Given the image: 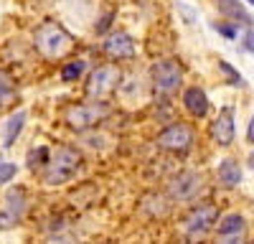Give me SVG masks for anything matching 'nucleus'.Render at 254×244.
Instances as JSON below:
<instances>
[{"label": "nucleus", "mask_w": 254, "mask_h": 244, "mask_svg": "<svg viewBox=\"0 0 254 244\" xmlns=\"http://www.w3.org/2000/svg\"><path fill=\"white\" fill-rule=\"evenodd\" d=\"M216 5L224 15H229L231 20H239V23H249L247 10L239 5V0H216Z\"/></svg>", "instance_id": "14"}, {"label": "nucleus", "mask_w": 254, "mask_h": 244, "mask_svg": "<svg viewBox=\"0 0 254 244\" xmlns=\"http://www.w3.org/2000/svg\"><path fill=\"white\" fill-rule=\"evenodd\" d=\"M214 221H216V209H214V206H198L193 214L188 216L186 229H188L190 237H198V234H203Z\"/></svg>", "instance_id": "9"}, {"label": "nucleus", "mask_w": 254, "mask_h": 244, "mask_svg": "<svg viewBox=\"0 0 254 244\" xmlns=\"http://www.w3.org/2000/svg\"><path fill=\"white\" fill-rule=\"evenodd\" d=\"M150 76H153L155 89H160V92H173V89L181 87V81H183V69L178 66V61L165 59V61H158V64H153Z\"/></svg>", "instance_id": "6"}, {"label": "nucleus", "mask_w": 254, "mask_h": 244, "mask_svg": "<svg viewBox=\"0 0 254 244\" xmlns=\"http://www.w3.org/2000/svg\"><path fill=\"white\" fill-rule=\"evenodd\" d=\"M244 234V219L239 214H229L221 224H219V239L221 242H239Z\"/></svg>", "instance_id": "11"}, {"label": "nucleus", "mask_w": 254, "mask_h": 244, "mask_svg": "<svg viewBox=\"0 0 254 244\" xmlns=\"http://www.w3.org/2000/svg\"><path fill=\"white\" fill-rule=\"evenodd\" d=\"M247 3H252V5H254V0H247Z\"/></svg>", "instance_id": "27"}, {"label": "nucleus", "mask_w": 254, "mask_h": 244, "mask_svg": "<svg viewBox=\"0 0 254 244\" xmlns=\"http://www.w3.org/2000/svg\"><path fill=\"white\" fill-rule=\"evenodd\" d=\"M15 176V166L13 163H0V183H8Z\"/></svg>", "instance_id": "20"}, {"label": "nucleus", "mask_w": 254, "mask_h": 244, "mask_svg": "<svg viewBox=\"0 0 254 244\" xmlns=\"http://www.w3.org/2000/svg\"><path fill=\"white\" fill-rule=\"evenodd\" d=\"M23 125H26V112L20 110V112H15V115L8 120V125H5V148H10L13 142H15V137L20 135Z\"/></svg>", "instance_id": "15"}, {"label": "nucleus", "mask_w": 254, "mask_h": 244, "mask_svg": "<svg viewBox=\"0 0 254 244\" xmlns=\"http://www.w3.org/2000/svg\"><path fill=\"white\" fill-rule=\"evenodd\" d=\"M214 28H216L219 33H224L226 38H237V31H234V28H231V26H224V23H216Z\"/></svg>", "instance_id": "23"}, {"label": "nucleus", "mask_w": 254, "mask_h": 244, "mask_svg": "<svg viewBox=\"0 0 254 244\" xmlns=\"http://www.w3.org/2000/svg\"><path fill=\"white\" fill-rule=\"evenodd\" d=\"M247 140L254 142V120H252V125H249V130H247Z\"/></svg>", "instance_id": "24"}, {"label": "nucleus", "mask_w": 254, "mask_h": 244, "mask_svg": "<svg viewBox=\"0 0 254 244\" xmlns=\"http://www.w3.org/2000/svg\"><path fill=\"white\" fill-rule=\"evenodd\" d=\"M203 188V178L196 171H183L168 181V196L173 201H193Z\"/></svg>", "instance_id": "4"}, {"label": "nucleus", "mask_w": 254, "mask_h": 244, "mask_svg": "<svg viewBox=\"0 0 254 244\" xmlns=\"http://www.w3.org/2000/svg\"><path fill=\"white\" fill-rule=\"evenodd\" d=\"M8 214H13L15 219H20V216H23V209H26V196H23V191H20V188H15V191H10L8 193Z\"/></svg>", "instance_id": "17"}, {"label": "nucleus", "mask_w": 254, "mask_h": 244, "mask_svg": "<svg viewBox=\"0 0 254 244\" xmlns=\"http://www.w3.org/2000/svg\"><path fill=\"white\" fill-rule=\"evenodd\" d=\"M183 105H186V110H188L190 115H196V117H203V115L208 112V99H206V92H203V89H198V87L186 89V94H183Z\"/></svg>", "instance_id": "12"}, {"label": "nucleus", "mask_w": 254, "mask_h": 244, "mask_svg": "<svg viewBox=\"0 0 254 244\" xmlns=\"http://www.w3.org/2000/svg\"><path fill=\"white\" fill-rule=\"evenodd\" d=\"M244 46L254 54V23H249V28H247V36H244Z\"/></svg>", "instance_id": "22"}, {"label": "nucleus", "mask_w": 254, "mask_h": 244, "mask_svg": "<svg viewBox=\"0 0 254 244\" xmlns=\"http://www.w3.org/2000/svg\"><path fill=\"white\" fill-rule=\"evenodd\" d=\"M0 163H3V153H0Z\"/></svg>", "instance_id": "26"}, {"label": "nucleus", "mask_w": 254, "mask_h": 244, "mask_svg": "<svg viewBox=\"0 0 254 244\" xmlns=\"http://www.w3.org/2000/svg\"><path fill=\"white\" fill-rule=\"evenodd\" d=\"M13 97H15V84H13V79H10L8 71L0 69V110L8 107L10 102H13Z\"/></svg>", "instance_id": "16"}, {"label": "nucleus", "mask_w": 254, "mask_h": 244, "mask_svg": "<svg viewBox=\"0 0 254 244\" xmlns=\"http://www.w3.org/2000/svg\"><path fill=\"white\" fill-rule=\"evenodd\" d=\"M15 224H18V219H15L13 214L0 211V229H10V227H15Z\"/></svg>", "instance_id": "21"}, {"label": "nucleus", "mask_w": 254, "mask_h": 244, "mask_svg": "<svg viewBox=\"0 0 254 244\" xmlns=\"http://www.w3.org/2000/svg\"><path fill=\"white\" fill-rule=\"evenodd\" d=\"M117 84H120V71H117V66L104 64V66H99V69L92 71V76H89V81H87V94H89L92 99H102V97H107L112 89H117Z\"/></svg>", "instance_id": "5"}, {"label": "nucleus", "mask_w": 254, "mask_h": 244, "mask_svg": "<svg viewBox=\"0 0 254 244\" xmlns=\"http://www.w3.org/2000/svg\"><path fill=\"white\" fill-rule=\"evenodd\" d=\"M211 135L219 145H231V140H234V120H231V110L224 107L219 112V117L214 120V125H211Z\"/></svg>", "instance_id": "10"}, {"label": "nucleus", "mask_w": 254, "mask_h": 244, "mask_svg": "<svg viewBox=\"0 0 254 244\" xmlns=\"http://www.w3.org/2000/svg\"><path fill=\"white\" fill-rule=\"evenodd\" d=\"M219 181H221V186H226V188L239 186V183H242V168H239V163L226 158L221 166H219Z\"/></svg>", "instance_id": "13"}, {"label": "nucleus", "mask_w": 254, "mask_h": 244, "mask_svg": "<svg viewBox=\"0 0 254 244\" xmlns=\"http://www.w3.org/2000/svg\"><path fill=\"white\" fill-rule=\"evenodd\" d=\"M49 148H44V145H38V148H33L31 153H28V168L31 171H36V168H44L46 166V160H49Z\"/></svg>", "instance_id": "18"}, {"label": "nucleus", "mask_w": 254, "mask_h": 244, "mask_svg": "<svg viewBox=\"0 0 254 244\" xmlns=\"http://www.w3.org/2000/svg\"><path fill=\"white\" fill-rule=\"evenodd\" d=\"M190 142H193V130L188 125H183V122L165 127L158 135V145L165 150H186V148H190Z\"/></svg>", "instance_id": "7"}, {"label": "nucleus", "mask_w": 254, "mask_h": 244, "mask_svg": "<svg viewBox=\"0 0 254 244\" xmlns=\"http://www.w3.org/2000/svg\"><path fill=\"white\" fill-rule=\"evenodd\" d=\"M79 168H81V155L74 148L64 145L54 155H49L44 166V183L46 186H61V183L71 181Z\"/></svg>", "instance_id": "2"}, {"label": "nucleus", "mask_w": 254, "mask_h": 244, "mask_svg": "<svg viewBox=\"0 0 254 244\" xmlns=\"http://www.w3.org/2000/svg\"><path fill=\"white\" fill-rule=\"evenodd\" d=\"M104 54L110 59H132L135 56V44L127 33H112L104 41Z\"/></svg>", "instance_id": "8"}, {"label": "nucleus", "mask_w": 254, "mask_h": 244, "mask_svg": "<svg viewBox=\"0 0 254 244\" xmlns=\"http://www.w3.org/2000/svg\"><path fill=\"white\" fill-rule=\"evenodd\" d=\"M81 71H84V61H71V64H66L61 69V79L64 81H74V79L81 76Z\"/></svg>", "instance_id": "19"}, {"label": "nucleus", "mask_w": 254, "mask_h": 244, "mask_svg": "<svg viewBox=\"0 0 254 244\" xmlns=\"http://www.w3.org/2000/svg\"><path fill=\"white\" fill-rule=\"evenodd\" d=\"M36 49L38 54L44 56V59H61V56H66L74 46V41L71 36L64 31L59 23H54V20H46V23H41L36 28Z\"/></svg>", "instance_id": "1"}, {"label": "nucleus", "mask_w": 254, "mask_h": 244, "mask_svg": "<svg viewBox=\"0 0 254 244\" xmlns=\"http://www.w3.org/2000/svg\"><path fill=\"white\" fill-rule=\"evenodd\" d=\"M107 115H110V107L99 99H92V102H84V105H74L66 112V122L74 130H87V127H94L97 122H102Z\"/></svg>", "instance_id": "3"}, {"label": "nucleus", "mask_w": 254, "mask_h": 244, "mask_svg": "<svg viewBox=\"0 0 254 244\" xmlns=\"http://www.w3.org/2000/svg\"><path fill=\"white\" fill-rule=\"evenodd\" d=\"M249 166H252V168H254V153H252V155H249Z\"/></svg>", "instance_id": "25"}]
</instances>
